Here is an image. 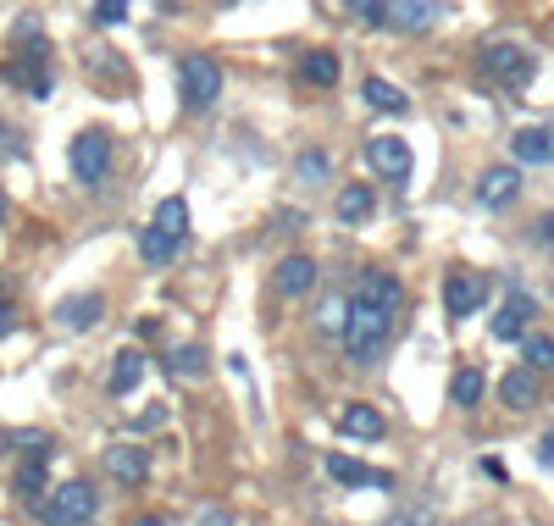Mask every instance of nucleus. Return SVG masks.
I'll use <instances>...</instances> for the list:
<instances>
[{
    "instance_id": "423d86ee",
    "label": "nucleus",
    "mask_w": 554,
    "mask_h": 526,
    "mask_svg": "<svg viewBox=\"0 0 554 526\" xmlns=\"http://www.w3.org/2000/svg\"><path fill=\"white\" fill-rule=\"evenodd\" d=\"M438 17H444V6H438V0H383L377 28H394V34H422V28H433Z\"/></svg>"
},
{
    "instance_id": "6ab92c4d",
    "label": "nucleus",
    "mask_w": 554,
    "mask_h": 526,
    "mask_svg": "<svg viewBox=\"0 0 554 526\" xmlns=\"http://www.w3.org/2000/svg\"><path fill=\"white\" fill-rule=\"evenodd\" d=\"M139 377H145V355H139V349H122L117 360H111V377H106V388L111 394H133V388H139Z\"/></svg>"
},
{
    "instance_id": "a211bd4d",
    "label": "nucleus",
    "mask_w": 554,
    "mask_h": 526,
    "mask_svg": "<svg viewBox=\"0 0 554 526\" xmlns=\"http://www.w3.org/2000/svg\"><path fill=\"white\" fill-rule=\"evenodd\" d=\"M300 84H311V89H333L338 84V56L333 50H305L300 56Z\"/></svg>"
},
{
    "instance_id": "e433bc0d",
    "label": "nucleus",
    "mask_w": 554,
    "mask_h": 526,
    "mask_svg": "<svg viewBox=\"0 0 554 526\" xmlns=\"http://www.w3.org/2000/svg\"><path fill=\"white\" fill-rule=\"evenodd\" d=\"M538 466H554V432L543 438V449H538Z\"/></svg>"
},
{
    "instance_id": "4be33fe9",
    "label": "nucleus",
    "mask_w": 554,
    "mask_h": 526,
    "mask_svg": "<svg viewBox=\"0 0 554 526\" xmlns=\"http://www.w3.org/2000/svg\"><path fill=\"white\" fill-rule=\"evenodd\" d=\"M12 493L17 499H45V460L28 455L23 466H17V477H12Z\"/></svg>"
},
{
    "instance_id": "6e6552de",
    "label": "nucleus",
    "mask_w": 554,
    "mask_h": 526,
    "mask_svg": "<svg viewBox=\"0 0 554 526\" xmlns=\"http://www.w3.org/2000/svg\"><path fill=\"white\" fill-rule=\"evenodd\" d=\"M366 161H372L377 178L388 183H410V172H416V156H410V144L405 139H366Z\"/></svg>"
},
{
    "instance_id": "7c9ffc66",
    "label": "nucleus",
    "mask_w": 554,
    "mask_h": 526,
    "mask_svg": "<svg viewBox=\"0 0 554 526\" xmlns=\"http://www.w3.org/2000/svg\"><path fill=\"white\" fill-rule=\"evenodd\" d=\"M95 23H100V28L128 23V0H100V6H95Z\"/></svg>"
},
{
    "instance_id": "1a4fd4ad",
    "label": "nucleus",
    "mask_w": 554,
    "mask_h": 526,
    "mask_svg": "<svg viewBox=\"0 0 554 526\" xmlns=\"http://www.w3.org/2000/svg\"><path fill=\"white\" fill-rule=\"evenodd\" d=\"M516 194H521V172L516 167H488V172H482V183H477V205H482V211H505Z\"/></svg>"
},
{
    "instance_id": "c9c22d12",
    "label": "nucleus",
    "mask_w": 554,
    "mask_h": 526,
    "mask_svg": "<svg viewBox=\"0 0 554 526\" xmlns=\"http://www.w3.org/2000/svg\"><path fill=\"white\" fill-rule=\"evenodd\" d=\"M538 239H543V244H549V250H554V211H549V216H543V222H538Z\"/></svg>"
},
{
    "instance_id": "f8f14e48",
    "label": "nucleus",
    "mask_w": 554,
    "mask_h": 526,
    "mask_svg": "<svg viewBox=\"0 0 554 526\" xmlns=\"http://www.w3.org/2000/svg\"><path fill=\"white\" fill-rule=\"evenodd\" d=\"M532 311H538V299L532 294H521V288H510L505 294V305H499V316H494V338H521V327L532 322Z\"/></svg>"
},
{
    "instance_id": "dca6fc26",
    "label": "nucleus",
    "mask_w": 554,
    "mask_h": 526,
    "mask_svg": "<svg viewBox=\"0 0 554 526\" xmlns=\"http://www.w3.org/2000/svg\"><path fill=\"white\" fill-rule=\"evenodd\" d=\"M61 327H73V333H89V327L106 316V299L100 294H78V299H61Z\"/></svg>"
},
{
    "instance_id": "2f4dec72",
    "label": "nucleus",
    "mask_w": 554,
    "mask_h": 526,
    "mask_svg": "<svg viewBox=\"0 0 554 526\" xmlns=\"http://www.w3.org/2000/svg\"><path fill=\"white\" fill-rule=\"evenodd\" d=\"M300 178L305 183H322L327 178V156H322V150H305V156H300Z\"/></svg>"
},
{
    "instance_id": "2eb2a0df",
    "label": "nucleus",
    "mask_w": 554,
    "mask_h": 526,
    "mask_svg": "<svg viewBox=\"0 0 554 526\" xmlns=\"http://www.w3.org/2000/svg\"><path fill=\"white\" fill-rule=\"evenodd\" d=\"M338 432H344V438H383L388 432V421H383V410L377 405H344L338 410Z\"/></svg>"
},
{
    "instance_id": "0eeeda50",
    "label": "nucleus",
    "mask_w": 554,
    "mask_h": 526,
    "mask_svg": "<svg viewBox=\"0 0 554 526\" xmlns=\"http://www.w3.org/2000/svg\"><path fill=\"white\" fill-rule=\"evenodd\" d=\"M482 299H488V277H477V272H449L444 277V311H449V322L477 316Z\"/></svg>"
},
{
    "instance_id": "f3484780",
    "label": "nucleus",
    "mask_w": 554,
    "mask_h": 526,
    "mask_svg": "<svg viewBox=\"0 0 554 526\" xmlns=\"http://www.w3.org/2000/svg\"><path fill=\"white\" fill-rule=\"evenodd\" d=\"M510 150H516V161H527V167H543V161H554V128H521L516 139H510Z\"/></svg>"
},
{
    "instance_id": "7ed1b4c3",
    "label": "nucleus",
    "mask_w": 554,
    "mask_h": 526,
    "mask_svg": "<svg viewBox=\"0 0 554 526\" xmlns=\"http://www.w3.org/2000/svg\"><path fill=\"white\" fill-rule=\"evenodd\" d=\"M178 95L189 111H211L222 95V67L211 56H183L178 61Z\"/></svg>"
},
{
    "instance_id": "20e7f679",
    "label": "nucleus",
    "mask_w": 554,
    "mask_h": 526,
    "mask_svg": "<svg viewBox=\"0 0 554 526\" xmlns=\"http://www.w3.org/2000/svg\"><path fill=\"white\" fill-rule=\"evenodd\" d=\"M67 167H73V178L84 183V189H100L111 172V139L100 128H84L73 139V150H67Z\"/></svg>"
},
{
    "instance_id": "cd10ccee",
    "label": "nucleus",
    "mask_w": 554,
    "mask_h": 526,
    "mask_svg": "<svg viewBox=\"0 0 554 526\" xmlns=\"http://www.w3.org/2000/svg\"><path fill=\"white\" fill-rule=\"evenodd\" d=\"M482 388H488V383H482V371H455V383H449V399H455V405L460 410H471V405H482Z\"/></svg>"
},
{
    "instance_id": "72a5a7b5",
    "label": "nucleus",
    "mask_w": 554,
    "mask_h": 526,
    "mask_svg": "<svg viewBox=\"0 0 554 526\" xmlns=\"http://www.w3.org/2000/svg\"><path fill=\"white\" fill-rule=\"evenodd\" d=\"M12 327H17V311H12V305H6V299H0V338L12 333Z\"/></svg>"
},
{
    "instance_id": "c756f323",
    "label": "nucleus",
    "mask_w": 554,
    "mask_h": 526,
    "mask_svg": "<svg viewBox=\"0 0 554 526\" xmlns=\"http://www.w3.org/2000/svg\"><path fill=\"white\" fill-rule=\"evenodd\" d=\"M6 443H17L23 455H39V460L50 455V438H45V432H6Z\"/></svg>"
},
{
    "instance_id": "ddd939ff",
    "label": "nucleus",
    "mask_w": 554,
    "mask_h": 526,
    "mask_svg": "<svg viewBox=\"0 0 554 526\" xmlns=\"http://www.w3.org/2000/svg\"><path fill=\"white\" fill-rule=\"evenodd\" d=\"M327 477L344 482V488H394L388 471H372V466H361V460H350V455H327Z\"/></svg>"
},
{
    "instance_id": "5701e85b",
    "label": "nucleus",
    "mask_w": 554,
    "mask_h": 526,
    "mask_svg": "<svg viewBox=\"0 0 554 526\" xmlns=\"http://www.w3.org/2000/svg\"><path fill=\"white\" fill-rule=\"evenodd\" d=\"M361 95H366V106H372V111H394V117L410 106V100L399 95V89L388 84V78H366V84H361Z\"/></svg>"
},
{
    "instance_id": "393cba45",
    "label": "nucleus",
    "mask_w": 554,
    "mask_h": 526,
    "mask_svg": "<svg viewBox=\"0 0 554 526\" xmlns=\"http://www.w3.org/2000/svg\"><path fill=\"white\" fill-rule=\"evenodd\" d=\"M366 216H372V189H361V183H350V189L338 194V222H366Z\"/></svg>"
},
{
    "instance_id": "9d476101",
    "label": "nucleus",
    "mask_w": 554,
    "mask_h": 526,
    "mask_svg": "<svg viewBox=\"0 0 554 526\" xmlns=\"http://www.w3.org/2000/svg\"><path fill=\"white\" fill-rule=\"evenodd\" d=\"M6 78H12L17 89H28L34 100L50 95V67H45V45H34L23 61H6Z\"/></svg>"
},
{
    "instance_id": "f03ea898",
    "label": "nucleus",
    "mask_w": 554,
    "mask_h": 526,
    "mask_svg": "<svg viewBox=\"0 0 554 526\" xmlns=\"http://www.w3.org/2000/svg\"><path fill=\"white\" fill-rule=\"evenodd\" d=\"M95 510H100V493L89 482H61L56 493L39 499V521L45 526H89Z\"/></svg>"
},
{
    "instance_id": "a878e982",
    "label": "nucleus",
    "mask_w": 554,
    "mask_h": 526,
    "mask_svg": "<svg viewBox=\"0 0 554 526\" xmlns=\"http://www.w3.org/2000/svg\"><path fill=\"white\" fill-rule=\"evenodd\" d=\"M150 228H161V233H172V239H183V233H189V205H183L178 194H172V200H161V205H156V222H150Z\"/></svg>"
},
{
    "instance_id": "9b49d317",
    "label": "nucleus",
    "mask_w": 554,
    "mask_h": 526,
    "mask_svg": "<svg viewBox=\"0 0 554 526\" xmlns=\"http://www.w3.org/2000/svg\"><path fill=\"white\" fill-rule=\"evenodd\" d=\"M272 288H277L283 299H300V294H311V288H316V261H311V255H289V261H277Z\"/></svg>"
},
{
    "instance_id": "c85d7f7f",
    "label": "nucleus",
    "mask_w": 554,
    "mask_h": 526,
    "mask_svg": "<svg viewBox=\"0 0 554 526\" xmlns=\"http://www.w3.org/2000/svg\"><path fill=\"white\" fill-rule=\"evenodd\" d=\"M521 355L532 360V371H554V338H527Z\"/></svg>"
},
{
    "instance_id": "4468645a",
    "label": "nucleus",
    "mask_w": 554,
    "mask_h": 526,
    "mask_svg": "<svg viewBox=\"0 0 554 526\" xmlns=\"http://www.w3.org/2000/svg\"><path fill=\"white\" fill-rule=\"evenodd\" d=\"M106 471L117 482H128V488H139V482L150 477V455H145V449H133V443H111V449H106Z\"/></svg>"
},
{
    "instance_id": "473e14b6",
    "label": "nucleus",
    "mask_w": 554,
    "mask_h": 526,
    "mask_svg": "<svg viewBox=\"0 0 554 526\" xmlns=\"http://www.w3.org/2000/svg\"><path fill=\"white\" fill-rule=\"evenodd\" d=\"M344 6H350L361 23H377V17H383V0H344Z\"/></svg>"
},
{
    "instance_id": "bb28decb",
    "label": "nucleus",
    "mask_w": 554,
    "mask_h": 526,
    "mask_svg": "<svg viewBox=\"0 0 554 526\" xmlns=\"http://www.w3.org/2000/svg\"><path fill=\"white\" fill-rule=\"evenodd\" d=\"M161 366H167L172 377H200V371H205V349H194V344L167 349V355H161Z\"/></svg>"
},
{
    "instance_id": "f704fd0d",
    "label": "nucleus",
    "mask_w": 554,
    "mask_h": 526,
    "mask_svg": "<svg viewBox=\"0 0 554 526\" xmlns=\"http://www.w3.org/2000/svg\"><path fill=\"white\" fill-rule=\"evenodd\" d=\"M200 526H233V521H228V510H205Z\"/></svg>"
},
{
    "instance_id": "b1692460",
    "label": "nucleus",
    "mask_w": 554,
    "mask_h": 526,
    "mask_svg": "<svg viewBox=\"0 0 554 526\" xmlns=\"http://www.w3.org/2000/svg\"><path fill=\"white\" fill-rule=\"evenodd\" d=\"M178 244H183V239H172V233H161V228H145V233H139V255H145L150 266H167L172 255H178Z\"/></svg>"
},
{
    "instance_id": "412c9836",
    "label": "nucleus",
    "mask_w": 554,
    "mask_h": 526,
    "mask_svg": "<svg viewBox=\"0 0 554 526\" xmlns=\"http://www.w3.org/2000/svg\"><path fill=\"white\" fill-rule=\"evenodd\" d=\"M344 322H350V288H333V294L316 305V327L338 338V333H344Z\"/></svg>"
},
{
    "instance_id": "aec40b11",
    "label": "nucleus",
    "mask_w": 554,
    "mask_h": 526,
    "mask_svg": "<svg viewBox=\"0 0 554 526\" xmlns=\"http://www.w3.org/2000/svg\"><path fill=\"white\" fill-rule=\"evenodd\" d=\"M499 399H505L510 410H532L538 405V377H532V371H510L505 383H499Z\"/></svg>"
},
{
    "instance_id": "58836bf2",
    "label": "nucleus",
    "mask_w": 554,
    "mask_h": 526,
    "mask_svg": "<svg viewBox=\"0 0 554 526\" xmlns=\"http://www.w3.org/2000/svg\"><path fill=\"white\" fill-rule=\"evenodd\" d=\"M0 222H6V189H0Z\"/></svg>"
},
{
    "instance_id": "4c0bfd02",
    "label": "nucleus",
    "mask_w": 554,
    "mask_h": 526,
    "mask_svg": "<svg viewBox=\"0 0 554 526\" xmlns=\"http://www.w3.org/2000/svg\"><path fill=\"white\" fill-rule=\"evenodd\" d=\"M133 526H167V521H161V515H139Z\"/></svg>"
},
{
    "instance_id": "f257e3e1",
    "label": "nucleus",
    "mask_w": 554,
    "mask_h": 526,
    "mask_svg": "<svg viewBox=\"0 0 554 526\" xmlns=\"http://www.w3.org/2000/svg\"><path fill=\"white\" fill-rule=\"evenodd\" d=\"M399 305H405V288H399L394 272L366 266L350 283V322H344L338 338H344V355H350L355 366H377V355H383L388 338H394Z\"/></svg>"
},
{
    "instance_id": "39448f33",
    "label": "nucleus",
    "mask_w": 554,
    "mask_h": 526,
    "mask_svg": "<svg viewBox=\"0 0 554 526\" xmlns=\"http://www.w3.org/2000/svg\"><path fill=\"white\" fill-rule=\"evenodd\" d=\"M532 50H521V45H488L477 56V72L482 78H494V84H505V89H527L532 84Z\"/></svg>"
}]
</instances>
